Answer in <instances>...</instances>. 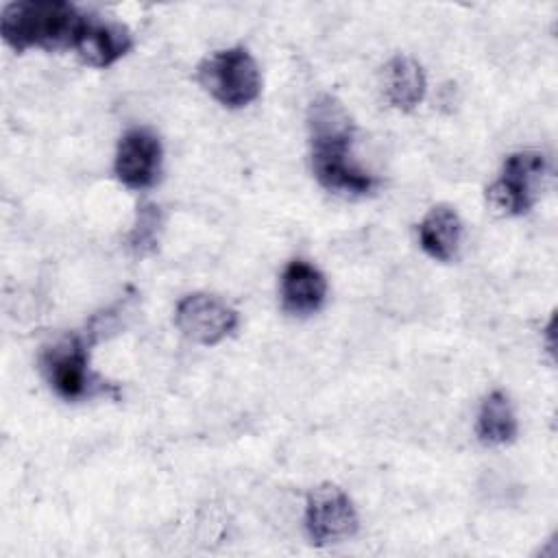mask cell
Instances as JSON below:
<instances>
[{
  "instance_id": "obj_1",
  "label": "cell",
  "mask_w": 558,
  "mask_h": 558,
  "mask_svg": "<svg viewBox=\"0 0 558 558\" xmlns=\"http://www.w3.org/2000/svg\"><path fill=\"white\" fill-rule=\"evenodd\" d=\"M85 22L74 4L63 0L9 2L0 15V35L17 52L28 48L63 50L74 48Z\"/></svg>"
},
{
  "instance_id": "obj_2",
  "label": "cell",
  "mask_w": 558,
  "mask_h": 558,
  "mask_svg": "<svg viewBox=\"0 0 558 558\" xmlns=\"http://www.w3.org/2000/svg\"><path fill=\"white\" fill-rule=\"evenodd\" d=\"M198 81L205 92L229 109L251 105L262 92V76L253 54L233 46L218 50L198 65Z\"/></svg>"
},
{
  "instance_id": "obj_3",
  "label": "cell",
  "mask_w": 558,
  "mask_h": 558,
  "mask_svg": "<svg viewBox=\"0 0 558 558\" xmlns=\"http://www.w3.org/2000/svg\"><path fill=\"white\" fill-rule=\"evenodd\" d=\"M549 172L547 157L538 150H517L504 161L501 177L486 190L488 203L508 216H521L536 203Z\"/></svg>"
},
{
  "instance_id": "obj_4",
  "label": "cell",
  "mask_w": 558,
  "mask_h": 558,
  "mask_svg": "<svg viewBox=\"0 0 558 558\" xmlns=\"http://www.w3.org/2000/svg\"><path fill=\"white\" fill-rule=\"evenodd\" d=\"M41 371L50 388L65 401H78L102 390L89 371L87 344L78 336H63L50 344L41 355Z\"/></svg>"
},
{
  "instance_id": "obj_5",
  "label": "cell",
  "mask_w": 558,
  "mask_h": 558,
  "mask_svg": "<svg viewBox=\"0 0 558 558\" xmlns=\"http://www.w3.org/2000/svg\"><path fill=\"white\" fill-rule=\"evenodd\" d=\"M353 135H329V137H312V170L316 181L338 194L362 196L373 192L377 185L375 177L360 170L351 157Z\"/></svg>"
},
{
  "instance_id": "obj_6",
  "label": "cell",
  "mask_w": 558,
  "mask_h": 558,
  "mask_svg": "<svg viewBox=\"0 0 558 558\" xmlns=\"http://www.w3.org/2000/svg\"><path fill=\"white\" fill-rule=\"evenodd\" d=\"M357 512L351 497L336 484L316 486L305 501V527L316 545L344 541L357 530Z\"/></svg>"
},
{
  "instance_id": "obj_7",
  "label": "cell",
  "mask_w": 558,
  "mask_h": 558,
  "mask_svg": "<svg viewBox=\"0 0 558 558\" xmlns=\"http://www.w3.org/2000/svg\"><path fill=\"white\" fill-rule=\"evenodd\" d=\"M174 325L187 340L214 347L235 331L238 312L220 296L194 292L177 303Z\"/></svg>"
},
{
  "instance_id": "obj_8",
  "label": "cell",
  "mask_w": 558,
  "mask_h": 558,
  "mask_svg": "<svg viewBox=\"0 0 558 558\" xmlns=\"http://www.w3.org/2000/svg\"><path fill=\"white\" fill-rule=\"evenodd\" d=\"M163 148L159 137L148 129H129L118 144L113 172L131 190L150 187L161 170Z\"/></svg>"
},
{
  "instance_id": "obj_9",
  "label": "cell",
  "mask_w": 558,
  "mask_h": 558,
  "mask_svg": "<svg viewBox=\"0 0 558 558\" xmlns=\"http://www.w3.org/2000/svg\"><path fill=\"white\" fill-rule=\"evenodd\" d=\"M133 46V37L126 26L94 15H85V22L76 35L74 50L83 63L92 68H109L122 59Z\"/></svg>"
},
{
  "instance_id": "obj_10",
  "label": "cell",
  "mask_w": 558,
  "mask_h": 558,
  "mask_svg": "<svg viewBox=\"0 0 558 558\" xmlns=\"http://www.w3.org/2000/svg\"><path fill=\"white\" fill-rule=\"evenodd\" d=\"M327 296L325 275L305 259H292L281 272V307L294 316L320 310Z\"/></svg>"
},
{
  "instance_id": "obj_11",
  "label": "cell",
  "mask_w": 558,
  "mask_h": 558,
  "mask_svg": "<svg viewBox=\"0 0 558 558\" xmlns=\"http://www.w3.org/2000/svg\"><path fill=\"white\" fill-rule=\"evenodd\" d=\"M421 248L438 262H451L462 242V220L456 209L447 205L432 207L418 222Z\"/></svg>"
},
{
  "instance_id": "obj_12",
  "label": "cell",
  "mask_w": 558,
  "mask_h": 558,
  "mask_svg": "<svg viewBox=\"0 0 558 558\" xmlns=\"http://www.w3.org/2000/svg\"><path fill=\"white\" fill-rule=\"evenodd\" d=\"M427 89L423 68L410 57H395L384 68V92L392 107L401 111L414 109Z\"/></svg>"
},
{
  "instance_id": "obj_13",
  "label": "cell",
  "mask_w": 558,
  "mask_h": 558,
  "mask_svg": "<svg viewBox=\"0 0 558 558\" xmlns=\"http://www.w3.org/2000/svg\"><path fill=\"white\" fill-rule=\"evenodd\" d=\"M517 429H519L517 414L512 410L508 395L501 390H493L490 395H486L477 412V423H475L477 438L484 445L499 447V445L512 442L517 436Z\"/></svg>"
},
{
  "instance_id": "obj_14",
  "label": "cell",
  "mask_w": 558,
  "mask_h": 558,
  "mask_svg": "<svg viewBox=\"0 0 558 558\" xmlns=\"http://www.w3.org/2000/svg\"><path fill=\"white\" fill-rule=\"evenodd\" d=\"M161 209L153 203H144L137 211L135 227L129 233V248L135 255H148L157 248L161 231Z\"/></svg>"
}]
</instances>
